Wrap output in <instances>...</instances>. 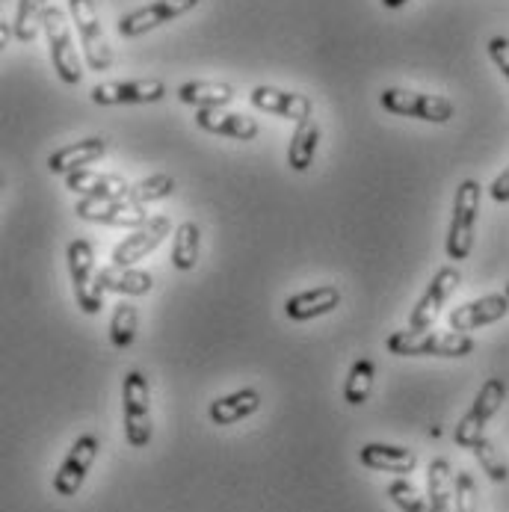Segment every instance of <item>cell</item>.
<instances>
[{"label": "cell", "mask_w": 509, "mask_h": 512, "mask_svg": "<svg viewBox=\"0 0 509 512\" xmlns=\"http://www.w3.org/2000/svg\"><path fill=\"white\" fill-rule=\"evenodd\" d=\"M474 338L465 332H433V329H400L391 332L385 350L400 359H465L474 353Z\"/></svg>", "instance_id": "obj_1"}, {"label": "cell", "mask_w": 509, "mask_h": 512, "mask_svg": "<svg viewBox=\"0 0 509 512\" xmlns=\"http://www.w3.org/2000/svg\"><path fill=\"white\" fill-rule=\"evenodd\" d=\"M480 199H483V187L474 178H465L456 187L453 196V214L447 225V240H444V252L450 261H465L474 249V231H477V217H480Z\"/></svg>", "instance_id": "obj_2"}, {"label": "cell", "mask_w": 509, "mask_h": 512, "mask_svg": "<svg viewBox=\"0 0 509 512\" xmlns=\"http://www.w3.org/2000/svg\"><path fill=\"white\" fill-rule=\"evenodd\" d=\"M66 264H69V279H72V293L77 308L83 314H101L104 311V288L98 282L95 270V249L89 240H72L66 246Z\"/></svg>", "instance_id": "obj_3"}, {"label": "cell", "mask_w": 509, "mask_h": 512, "mask_svg": "<svg viewBox=\"0 0 509 512\" xmlns=\"http://www.w3.org/2000/svg\"><path fill=\"white\" fill-rule=\"evenodd\" d=\"M504 400H507V382H504L501 376L486 379V382H483V388L477 391V397H474L471 409L465 412V418H462V421L456 424V430H453V441H456V447L471 450L477 441L486 439V427H489V421L501 412Z\"/></svg>", "instance_id": "obj_4"}, {"label": "cell", "mask_w": 509, "mask_h": 512, "mask_svg": "<svg viewBox=\"0 0 509 512\" xmlns=\"http://www.w3.org/2000/svg\"><path fill=\"white\" fill-rule=\"evenodd\" d=\"M382 110L394 113V116H409V119H421V122H433V125H447L456 116V107L450 98L436 95V92H415V89H382L379 95Z\"/></svg>", "instance_id": "obj_5"}, {"label": "cell", "mask_w": 509, "mask_h": 512, "mask_svg": "<svg viewBox=\"0 0 509 512\" xmlns=\"http://www.w3.org/2000/svg\"><path fill=\"white\" fill-rule=\"evenodd\" d=\"M122 412H125V439L131 447H148L151 424V385L143 370H128L122 382Z\"/></svg>", "instance_id": "obj_6"}, {"label": "cell", "mask_w": 509, "mask_h": 512, "mask_svg": "<svg viewBox=\"0 0 509 512\" xmlns=\"http://www.w3.org/2000/svg\"><path fill=\"white\" fill-rule=\"evenodd\" d=\"M69 12H72L80 45H83L86 66L92 72H110L113 69V48H110V42L104 36L95 0H69Z\"/></svg>", "instance_id": "obj_7"}, {"label": "cell", "mask_w": 509, "mask_h": 512, "mask_svg": "<svg viewBox=\"0 0 509 512\" xmlns=\"http://www.w3.org/2000/svg\"><path fill=\"white\" fill-rule=\"evenodd\" d=\"M42 30H45V36H48L51 60H54V69L60 74V80H63L66 86H77V83L83 80V66H80V54H77V48H74L69 15H66L60 6H48Z\"/></svg>", "instance_id": "obj_8"}, {"label": "cell", "mask_w": 509, "mask_h": 512, "mask_svg": "<svg viewBox=\"0 0 509 512\" xmlns=\"http://www.w3.org/2000/svg\"><path fill=\"white\" fill-rule=\"evenodd\" d=\"M74 214L83 222L110 225V228H131V231L151 220L146 205H137L128 196H122V199H77Z\"/></svg>", "instance_id": "obj_9"}, {"label": "cell", "mask_w": 509, "mask_h": 512, "mask_svg": "<svg viewBox=\"0 0 509 512\" xmlns=\"http://www.w3.org/2000/svg\"><path fill=\"white\" fill-rule=\"evenodd\" d=\"M166 83L160 77H143V80H107L92 86L89 98L92 104L113 107V104H157L166 98Z\"/></svg>", "instance_id": "obj_10"}, {"label": "cell", "mask_w": 509, "mask_h": 512, "mask_svg": "<svg viewBox=\"0 0 509 512\" xmlns=\"http://www.w3.org/2000/svg\"><path fill=\"white\" fill-rule=\"evenodd\" d=\"M459 282H462V273L453 264L441 267L436 276L430 279V285H427L424 296L418 299V305L412 308L409 329H433L436 320L441 317V311H444V305L450 302V296L459 291Z\"/></svg>", "instance_id": "obj_11"}, {"label": "cell", "mask_w": 509, "mask_h": 512, "mask_svg": "<svg viewBox=\"0 0 509 512\" xmlns=\"http://www.w3.org/2000/svg\"><path fill=\"white\" fill-rule=\"evenodd\" d=\"M196 6H199V0H154L148 6H140V9H134L128 15H122L116 21V30H119L122 39H137L148 30H157V27L187 15Z\"/></svg>", "instance_id": "obj_12"}, {"label": "cell", "mask_w": 509, "mask_h": 512, "mask_svg": "<svg viewBox=\"0 0 509 512\" xmlns=\"http://www.w3.org/2000/svg\"><path fill=\"white\" fill-rule=\"evenodd\" d=\"M98 450H101V439L92 436V433H83L80 439H74L69 456L63 459L60 471L54 474V492L60 498H74L80 492L92 462L98 459Z\"/></svg>", "instance_id": "obj_13"}, {"label": "cell", "mask_w": 509, "mask_h": 512, "mask_svg": "<svg viewBox=\"0 0 509 512\" xmlns=\"http://www.w3.org/2000/svg\"><path fill=\"white\" fill-rule=\"evenodd\" d=\"M169 234H172V222H169V217L157 214V217H151L146 225L134 228L122 243H116L110 258H113L116 267H134V264H140L143 258H148Z\"/></svg>", "instance_id": "obj_14"}, {"label": "cell", "mask_w": 509, "mask_h": 512, "mask_svg": "<svg viewBox=\"0 0 509 512\" xmlns=\"http://www.w3.org/2000/svg\"><path fill=\"white\" fill-rule=\"evenodd\" d=\"M509 314V296L507 293H486L480 299H471L465 305H456L450 314H447V326L453 332H474V329H483V326H492L498 320H504Z\"/></svg>", "instance_id": "obj_15"}, {"label": "cell", "mask_w": 509, "mask_h": 512, "mask_svg": "<svg viewBox=\"0 0 509 512\" xmlns=\"http://www.w3.org/2000/svg\"><path fill=\"white\" fill-rule=\"evenodd\" d=\"M249 101L255 110H264L270 116H279V119H291V122H302L308 116H314V104L308 95L302 92H285V89H276V86H255L249 92Z\"/></svg>", "instance_id": "obj_16"}, {"label": "cell", "mask_w": 509, "mask_h": 512, "mask_svg": "<svg viewBox=\"0 0 509 512\" xmlns=\"http://www.w3.org/2000/svg\"><path fill=\"white\" fill-rule=\"evenodd\" d=\"M66 190L80 199H122L128 196L131 184L116 172L77 169L72 175H66Z\"/></svg>", "instance_id": "obj_17"}, {"label": "cell", "mask_w": 509, "mask_h": 512, "mask_svg": "<svg viewBox=\"0 0 509 512\" xmlns=\"http://www.w3.org/2000/svg\"><path fill=\"white\" fill-rule=\"evenodd\" d=\"M359 462L370 471H388V474H397V477H409L418 468V453L412 447L370 441L359 450Z\"/></svg>", "instance_id": "obj_18"}, {"label": "cell", "mask_w": 509, "mask_h": 512, "mask_svg": "<svg viewBox=\"0 0 509 512\" xmlns=\"http://www.w3.org/2000/svg\"><path fill=\"white\" fill-rule=\"evenodd\" d=\"M341 291L335 285H320V288H311V291H299L285 299V314L293 323H308V320H317V317H326L332 314L338 305H341Z\"/></svg>", "instance_id": "obj_19"}, {"label": "cell", "mask_w": 509, "mask_h": 512, "mask_svg": "<svg viewBox=\"0 0 509 512\" xmlns=\"http://www.w3.org/2000/svg\"><path fill=\"white\" fill-rule=\"evenodd\" d=\"M110 151V140L107 137H86V140H77L72 146L57 148L51 157H48V169L54 175H72L77 169H86L89 163H98L104 154Z\"/></svg>", "instance_id": "obj_20"}, {"label": "cell", "mask_w": 509, "mask_h": 512, "mask_svg": "<svg viewBox=\"0 0 509 512\" xmlns=\"http://www.w3.org/2000/svg\"><path fill=\"white\" fill-rule=\"evenodd\" d=\"M196 125L205 134H217V137H228V140H240V143L258 140V131H261L252 116L231 113V110H199Z\"/></svg>", "instance_id": "obj_21"}, {"label": "cell", "mask_w": 509, "mask_h": 512, "mask_svg": "<svg viewBox=\"0 0 509 512\" xmlns=\"http://www.w3.org/2000/svg\"><path fill=\"white\" fill-rule=\"evenodd\" d=\"M258 409H261V394H258L255 388H240V391H234V394H225V397L214 400V403L208 406V418H211V424H217V427H231V424L246 421V418L255 415Z\"/></svg>", "instance_id": "obj_22"}, {"label": "cell", "mask_w": 509, "mask_h": 512, "mask_svg": "<svg viewBox=\"0 0 509 512\" xmlns=\"http://www.w3.org/2000/svg\"><path fill=\"white\" fill-rule=\"evenodd\" d=\"M178 98L199 110H222L237 98V92L231 83H222V80H187L181 83Z\"/></svg>", "instance_id": "obj_23"}, {"label": "cell", "mask_w": 509, "mask_h": 512, "mask_svg": "<svg viewBox=\"0 0 509 512\" xmlns=\"http://www.w3.org/2000/svg\"><path fill=\"white\" fill-rule=\"evenodd\" d=\"M98 282L104 293H119V296H146L154 288V276L148 270H137V267H104L98 270Z\"/></svg>", "instance_id": "obj_24"}, {"label": "cell", "mask_w": 509, "mask_h": 512, "mask_svg": "<svg viewBox=\"0 0 509 512\" xmlns=\"http://www.w3.org/2000/svg\"><path fill=\"white\" fill-rule=\"evenodd\" d=\"M427 495H430L427 512L456 510V474H453V465L441 456L427 465Z\"/></svg>", "instance_id": "obj_25"}, {"label": "cell", "mask_w": 509, "mask_h": 512, "mask_svg": "<svg viewBox=\"0 0 509 512\" xmlns=\"http://www.w3.org/2000/svg\"><path fill=\"white\" fill-rule=\"evenodd\" d=\"M317 146H320V125L314 116L296 122L291 137V146H288V166L293 172H308L314 157H317Z\"/></svg>", "instance_id": "obj_26"}, {"label": "cell", "mask_w": 509, "mask_h": 512, "mask_svg": "<svg viewBox=\"0 0 509 512\" xmlns=\"http://www.w3.org/2000/svg\"><path fill=\"white\" fill-rule=\"evenodd\" d=\"M199 249H202V231L193 220L181 222L172 234V267L178 273H190L199 264Z\"/></svg>", "instance_id": "obj_27"}, {"label": "cell", "mask_w": 509, "mask_h": 512, "mask_svg": "<svg viewBox=\"0 0 509 512\" xmlns=\"http://www.w3.org/2000/svg\"><path fill=\"white\" fill-rule=\"evenodd\" d=\"M137 332H140V311H137V305L122 299L110 317V344L116 350H131L137 341Z\"/></svg>", "instance_id": "obj_28"}, {"label": "cell", "mask_w": 509, "mask_h": 512, "mask_svg": "<svg viewBox=\"0 0 509 512\" xmlns=\"http://www.w3.org/2000/svg\"><path fill=\"white\" fill-rule=\"evenodd\" d=\"M45 12H48V0H18V9H15V39L18 42H36L42 24H45Z\"/></svg>", "instance_id": "obj_29"}, {"label": "cell", "mask_w": 509, "mask_h": 512, "mask_svg": "<svg viewBox=\"0 0 509 512\" xmlns=\"http://www.w3.org/2000/svg\"><path fill=\"white\" fill-rule=\"evenodd\" d=\"M373 382H376V365L370 359H356L344 382V400L350 406H364L373 391Z\"/></svg>", "instance_id": "obj_30"}, {"label": "cell", "mask_w": 509, "mask_h": 512, "mask_svg": "<svg viewBox=\"0 0 509 512\" xmlns=\"http://www.w3.org/2000/svg\"><path fill=\"white\" fill-rule=\"evenodd\" d=\"M172 193H175V178L157 172V175H148L143 181L131 184L128 199L137 202V205H151V202H160V199H166V196H172Z\"/></svg>", "instance_id": "obj_31"}, {"label": "cell", "mask_w": 509, "mask_h": 512, "mask_svg": "<svg viewBox=\"0 0 509 512\" xmlns=\"http://www.w3.org/2000/svg\"><path fill=\"white\" fill-rule=\"evenodd\" d=\"M471 453L477 456L480 468L486 471V477H489L492 483H507L509 465H507V459L501 456V450L495 447V441L480 439L477 444H474V447H471Z\"/></svg>", "instance_id": "obj_32"}, {"label": "cell", "mask_w": 509, "mask_h": 512, "mask_svg": "<svg viewBox=\"0 0 509 512\" xmlns=\"http://www.w3.org/2000/svg\"><path fill=\"white\" fill-rule=\"evenodd\" d=\"M388 498L397 504V510L400 512H427L430 510V501L421 495V489L412 483V480H394L391 486H388Z\"/></svg>", "instance_id": "obj_33"}, {"label": "cell", "mask_w": 509, "mask_h": 512, "mask_svg": "<svg viewBox=\"0 0 509 512\" xmlns=\"http://www.w3.org/2000/svg\"><path fill=\"white\" fill-rule=\"evenodd\" d=\"M453 512H480V492L468 471H456V510Z\"/></svg>", "instance_id": "obj_34"}, {"label": "cell", "mask_w": 509, "mask_h": 512, "mask_svg": "<svg viewBox=\"0 0 509 512\" xmlns=\"http://www.w3.org/2000/svg\"><path fill=\"white\" fill-rule=\"evenodd\" d=\"M489 57L509 80V39L507 36H492L489 39Z\"/></svg>", "instance_id": "obj_35"}, {"label": "cell", "mask_w": 509, "mask_h": 512, "mask_svg": "<svg viewBox=\"0 0 509 512\" xmlns=\"http://www.w3.org/2000/svg\"><path fill=\"white\" fill-rule=\"evenodd\" d=\"M489 196L498 202V205H507L509 202V166L492 181V187H489Z\"/></svg>", "instance_id": "obj_36"}, {"label": "cell", "mask_w": 509, "mask_h": 512, "mask_svg": "<svg viewBox=\"0 0 509 512\" xmlns=\"http://www.w3.org/2000/svg\"><path fill=\"white\" fill-rule=\"evenodd\" d=\"M12 36H15V27H12V24H3V27H0V45L6 48Z\"/></svg>", "instance_id": "obj_37"}, {"label": "cell", "mask_w": 509, "mask_h": 512, "mask_svg": "<svg viewBox=\"0 0 509 512\" xmlns=\"http://www.w3.org/2000/svg\"><path fill=\"white\" fill-rule=\"evenodd\" d=\"M409 0H382V6L385 9H400V6H406Z\"/></svg>", "instance_id": "obj_38"}, {"label": "cell", "mask_w": 509, "mask_h": 512, "mask_svg": "<svg viewBox=\"0 0 509 512\" xmlns=\"http://www.w3.org/2000/svg\"><path fill=\"white\" fill-rule=\"evenodd\" d=\"M504 293H507V296H509V282H507V291H504Z\"/></svg>", "instance_id": "obj_39"}]
</instances>
